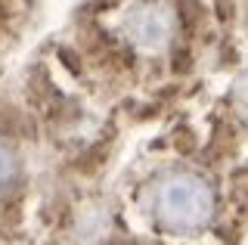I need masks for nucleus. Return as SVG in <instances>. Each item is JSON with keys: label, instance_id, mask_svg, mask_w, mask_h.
<instances>
[{"label": "nucleus", "instance_id": "1", "mask_svg": "<svg viewBox=\"0 0 248 245\" xmlns=\"http://www.w3.org/2000/svg\"><path fill=\"white\" fill-rule=\"evenodd\" d=\"M152 214L170 233H199L214 214V196L196 174H168L152 189Z\"/></svg>", "mask_w": 248, "mask_h": 245}, {"label": "nucleus", "instance_id": "2", "mask_svg": "<svg viewBox=\"0 0 248 245\" xmlns=\"http://www.w3.org/2000/svg\"><path fill=\"white\" fill-rule=\"evenodd\" d=\"M174 31H177L174 10H170L168 3H158V0L137 3L121 22V34L143 53L165 50L170 44V37H174Z\"/></svg>", "mask_w": 248, "mask_h": 245}, {"label": "nucleus", "instance_id": "3", "mask_svg": "<svg viewBox=\"0 0 248 245\" xmlns=\"http://www.w3.org/2000/svg\"><path fill=\"white\" fill-rule=\"evenodd\" d=\"M16 177V155L10 152L6 143H0V189Z\"/></svg>", "mask_w": 248, "mask_h": 245}, {"label": "nucleus", "instance_id": "4", "mask_svg": "<svg viewBox=\"0 0 248 245\" xmlns=\"http://www.w3.org/2000/svg\"><path fill=\"white\" fill-rule=\"evenodd\" d=\"M236 96H239V103H242V106H248V72L236 81Z\"/></svg>", "mask_w": 248, "mask_h": 245}]
</instances>
